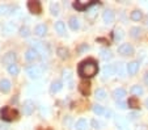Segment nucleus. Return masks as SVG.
I'll return each mask as SVG.
<instances>
[{
    "label": "nucleus",
    "instance_id": "obj_48",
    "mask_svg": "<svg viewBox=\"0 0 148 130\" xmlns=\"http://www.w3.org/2000/svg\"><path fill=\"white\" fill-rule=\"evenodd\" d=\"M144 104H145V107L148 108V99H147V100H145V101H144Z\"/></svg>",
    "mask_w": 148,
    "mask_h": 130
},
{
    "label": "nucleus",
    "instance_id": "obj_1",
    "mask_svg": "<svg viewBox=\"0 0 148 130\" xmlns=\"http://www.w3.org/2000/svg\"><path fill=\"white\" fill-rule=\"evenodd\" d=\"M97 72H98V65L92 58L83 61L77 67V74L81 78H93L95 75H97Z\"/></svg>",
    "mask_w": 148,
    "mask_h": 130
},
{
    "label": "nucleus",
    "instance_id": "obj_29",
    "mask_svg": "<svg viewBox=\"0 0 148 130\" xmlns=\"http://www.w3.org/2000/svg\"><path fill=\"white\" fill-rule=\"evenodd\" d=\"M95 97L97 100H105L106 99V91L103 89V88H98V89L96 91Z\"/></svg>",
    "mask_w": 148,
    "mask_h": 130
},
{
    "label": "nucleus",
    "instance_id": "obj_18",
    "mask_svg": "<svg viewBox=\"0 0 148 130\" xmlns=\"http://www.w3.org/2000/svg\"><path fill=\"white\" fill-rule=\"evenodd\" d=\"M37 58H38V53H37L36 50H34V49H28V50H26V53H25V59L26 61H29V62H30V61H36Z\"/></svg>",
    "mask_w": 148,
    "mask_h": 130
},
{
    "label": "nucleus",
    "instance_id": "obj_20",
    "mask_svg": "<svg viewBox=\"0 0 148 130\" xmlns=\"http://www.w3.org/2000/svg\"><path fill=\"white\" fill-rule=\"evenodd\" d=\"M63 88V83L59 82V80H55V82L51 83L50 85V92L51 94H56V92H59V91Z\"/></svg>",
    "mask_w": 148,
    "mask_h": 130
},
{
    "label": "nucleus",
    "instance_id": "obj_47",
    "mask_svg": "<svg viewBox=\"0 0 148 130\" xmlns=\"http://www.w3.org/2000/svg\"><path fill=\"white\" fill-rule=\"evenodd\" d=\"M144 24H145V25H147V26H148V16H147V17H145V23H144Z\"/></svg>",
    "mask_w": 148,
    "mask_h": 130
},
{
    "label": "nucleus",
    "instance_id": "obj_26",
    "mask_svg": "<svg viewBox=\"0 0 148 130\" xmlns=\"http://www.w3.org/2000/svg\"><path fill=\"white\" fill-rule=\"evenodd\" d=\"M130 91H131V94L134 95V96H142L143 92H144V89H143L142 85H132Z\"/></svg>",
    "mask_w": 148,
    "mask_h": 130
},
{
    "label": "nucleus",
    "instance_id": "obj_22",
    "mask_svg": "<svg viewBox=\"0 0 148 130\" xmlns=\"http://www.w3.org/2000/svg\"><path fill=\"white\" fill-rule=\"evenodd\" d=\"M46 32H47V26H46L45 24H38V25L34 28V33H36L37 36H45Z\"/></svg>",
    "mask_w": 148,
    "mask_h": 130
},
{
    "label": "nucleus",
    "instance_id": "obj_19",
    "mask_svg": "<svg viewBox=\"0 0 148 130\" xmlns=\"http://www.w3.org/2000/svg\"><path fill=\"white\" fill-rule=\"evenodd\" d=\"M113 96H114V99L117 100V101H122V99L126 96V89H123V88H117V89H114V92H113Z\"/></svg>",
    "mask_w": 148,
    "mask_h": 130
},
{
    "label": "nucleus",
    "instance_id": "obj_12",
    "mask_svg": "<svg viewBox=\"0 0 148 130\" xmlns=\"http://www.w3.org/2000/svg\"><path fill=\"white\" fill-rule=\"evenodd\" d=\"M62 75H63V80H64L66 84H67L70 88H72V85H73V76H72V72H71L70 70H63Z\"/></svg>",
    "mask_w": 148,
    "mask_h": 130
},
{
    "label": "nucleus",
    "instance_id": "obj_43",
    "mask_svg": "<svg viewBox=\"0 0 148 130\" xmlns=\"http://www.w3.org/2000/svg\"><path fill=\"white\" fill-rule=\"evenodd\" d=\"M129 117H130V118H131V120H135V118H136V117H138V113H131Z\"/></svg>",
    "mask_w": 148,
    "mask_h": 130
},
{
    "label": "nucleus",
    "instance_id": "obj_14",
    "mask_svg": "<svg viewBox=\"0 0 148 130\" xmlns=\"http://www.w3.org/2000/svg\"><path fill=\"white\" fill-rule=\"evenodd\" d=\"M114 121H115V125H117V127L119 130H129V124H127V121H126L123 117L117 116Z\"/></svg>",
    "mask_w": 148,
    "mask_h": 130
},
{
    "label": "nucleus",
    "instance_id": "obj_40",
    "mask_svg": "<svg viewBox=\"0 0 148 130\" xmlns=\"http://www.w3.org/2000/svg\"><path fill=\"white\" fill-rule=\"evenodd\" d=\"M90 124H92L93 129H96V130H98V129H101V127H102V124H101L98 120H92V122H90Z\"/></svg>",
    "mask_w": 148,
    "mask_h": 130
},
{
    "label": "nucleus",
    "instance_id": "obj_32",
    "mask_svg": "<svg viewBox=\"0 0 148 130\" xmlns=\"http://www.w3.org/2000/svg\"><path fill=\"white\" fill-rule=\"evenodd\" d=\"M127 105H129L130 108L138 109V108H139V100H138L135 96H132V97H130V99H129V102H127Z\"/></svg>",
    "mask_w": 148,
    "mask_h": 130
},
{
    "label": "nucleus",
    "instance_id": "obj_25",
    "mask_svg": "<svg viewBox=\"0 0 148 130\" xmlns=\"http://www.w3.org/2000/svg\"><path fill=\"white\" fill-rule=\"evenodd\" d=\"M76 130H88V121L84 118H80L75 125Z\"/></svg>",
    "mask_w": 148,
    "mask_h": 130
},
{
    "label": "nucleus",
    "instance_id": "obj_21",
    "mask_svg": "<svg viewBox=\"0 0 148 130\" xmlns=\"http://www.w3.org/2000/svg\"><path fill=\"white\" fill-rule=\"evenodd\" d=\"M68 24H70V28L72 29V30H77V29H80V20L75 16L71 17L70 21H68Z\"/></svg>",
    "mask_w": 148,
    "mask_h": 130
},
{
    "label": "nucleus",
    "instance_id": "obj_41",
    "mask_svg": "<svg viewBox=\"0 0 148 130\" xmlns=\"http://www.w3.org/2000/svg\"><path fill=\"white\" fill-rule=\"evenodd\" d=\"M117 108H119V109H126V108H127V104L123 101H117Z\"/></svg>",
    "mask_w": 148,
    "mask_h": 130
},
{
    "label": "nucleus",
    "instance_id": "obj_11",
    "mask_svg": "<svg viewBox=\"0 0 148 130\" xmlns=\"http://www.w3.org/2000/svg\"><path fill=\"white\" fill-rule=\"evenodd\" d=\"M23 112L25 116H30V114L34 112V102L32 101V100H25V101H24Z\"/></svg>",
    "mask_w": 148,
    "mask_h": 130
},
{
    "label": "nucleus",
    "instance_id": "obj_31",
    "mask_svg": "<svg viewBox=\"0 0 148 130\" xmlns=\"http://www.w3.org/2000/svg\"><path fill=\"white\" fill-rule=\"evenodd\" d=\"M93 112H95V114H97V116H102V114H105V112L106 110L103 109L102 105H98V104H95L93 105Z\"/></svg>",
    "mask_w": 148,
    "mask_h": 130
},
{
    "label": "nucleus",
    "instance_id": "obj_6",
    "mask_svg": "<svg viewBox=\"0 0 148 130\" xmlns=\"http://www.w3.org/2000/svg\"><path fill=\"white\" fill-rule=\"evenodd\" d=\"M16 53L14 51H8V53L5 54L3 57V59H1V63H3L4 66H12V65H14V61H16Z\"/></svg>",
    "mask_w": 148,
    "mask_h": 130
},
{
    "label": "nucleus",
    "instance_id": "obj_9",
    "mask_svg": "<svg viewBox=\"0 0 148 130\" xmlns=\"http://www.w3.org/2000/svg\"><path fill=\"white\" fill-rule=\"evenodd\" d=\"M28 9L30 13L33 14H39L41 13V3L39 1H29L28 3Z\"/></svg>",
    "mask_w": 148,
    "mask_h": 130
},
{
    "label": "nucleus",
    "instance_id": "obj_8",
    "mask_svg": "<svg viewBox=\"0 0 148 130\" xmlns=\"http://www.w3.org/2000/svg\"><path fill=\"white\" fill-rule=\"evenodd\" d=\"M114 74H115V67H114V65H106L105 67L102 68V79H103V80L109 79V78H112Z\"/></svg>",
    "mask_w": 148,
    "mask_h": 130
},
{
    "label": "nucleus",
    "instance_id": "obj_17",
    "mask_svg": "<svg viewBox=\"0 0 148 130\" xmlns=\"http://www.w3.org/2000/svg\"><path fill=\"white\" fill-rule=\"evenodd\" d=\"M0 91L3 94H8L11 91V82L8 79H1L0 80Z\"/></svg>",
    "mask_w": 148,
    "mask_h": 130
},
{
    "label": "nucleus",
    "instance_id": "obj_44",
    "mask_svg": "<svg viewBox=\"0 0 148 130\" xmlns=\"http://www.w3.org/2000/svg\"><path fill=\"white\" fill-rule=\"evenodd\" d=\"M105 116H106L108 118H109V117L112 116V110H106V112H105Z\"/></svg>",
    "mask_w": 148,
    "mask_h": 130
},
{
    "label": "nucleus",
    "instance_id": "obj_33",
    "mask_svg": "<svg viewBox=\"0 0 148 130\" xmlns=\"http://www.w3.org/2000/svg\"><path fill=\"white\" fill-rule=\"evenodd\" d=\"M113 37H114L115 41H121L125 37V33H123L122 29H115L114 32H113Z\"/></svg>",
    "mask_w": 148,
    "mask_h": 130
},
{
    "label": "nucleus",
    "instance_id": "obj_35",
    "mask_svg": "<svg viewBox=\"0 0 148 130\" xmlns=\"http://www.w3.org/2000/svg\"><path fill=\"white\" fill-rule=\"evenodd\" d=\"M50 11H51V14H54V16H58L59 12H60L59 4L58 3H51L50 4Z\"/></svg>",
    "mask_w": 148,
    "mask_h": 130
},
{
    "label": "nucleus",
    "instance_id": "obj_13",
    "mask_svg": "<svg viewBox=\"0 0 148 130\" xmlns=\"http://www.w3.org/2000/svg\"><path fill=\"white\" fill-rule=\"evenodd\" d=\"M139 62H136V61H132V62H130L129 65L126 66V68H127V74L129 75H135V74L139 71Z\"/></svg>",
    "mask_w": 148,
    "mask_h": 130
},
{
    "label": "nucleus",
    "instance_id": "obj_28",
    "mask_svg": "<svg viewBox=\"0 0 148 130\" xmlns=\"http://www.w3.org/2000/svg\"><path fill=\"white\" fill-rule=\"evenodd\" d=\"M56 53H58V55L62 58V59H66V58L70 57V51H68V49H66V47H59L58 50H56Z\"/></svg>",
    "mask_w": 148,
    "mask_h": 130
},
{
    "label": "nucleus",
    "instance_id": "obj_3",
    "mask_svg": "<svg viewBox=\"0 0 148 130\" xmlns=\"http://www.w3.org/2000/svg\"><path fill=\"white\" fill-rule=\"evenodd\" d=\"M30 43H32V49H34L38 54H41L42 57H49L50 51H49V47L43 42H39V41H32Z\"/></svg>",
    "mask_w": 148,
    "mask_h": 130
},
{
    "label": "nucleus",
    "instance_id": "obj_23",
    "mask_svg": "<svg viewBox=\"0 0 148 130\" xmlns=\"http://www.w3.org/2000/svg\"><path fill=\"white\" fill-rule=\"evenodd\" d=\"M100 57H101V59H103V61H109V59L113 58V54L109 49H101L100 50Z\"/></svg>",
    "mask_w": 148,
    "mask_h": 130
},
{
    "label": "nucleus",
    "instance_id": "obj_27",
    "mask_svg": "<svg viewBox=\"0 0 148 130\" xmlns=\"http://www.w3.org/2000/svg\"><path fill=\"white\" fill-rule=\"evenodd\" d=\"M55 30L58 32L60 36H63V34H66V25L63 21H58V23L55 24Z\"/></svg>",
    "mask_w": 148,
    "mask_h": 130
},
{
    "label": "nucleus",
    "instance_id": "obj_7",
    "mask_svg": "<svg viewBox=\"0 0 148 130\" xmlns=\"http://www.w3.org/2000/svg\"><path fill=\"white\" fill-rule=\"evenodd\" d=\"M118 53L121 55H132L134 54V47L130 43H122L118 46Z\"/></svg>",
    "mask_w": 148,
    "mask_h": 130
},
{
    "label": "nucleus",
    "instance_id": "obj_4",
    "mask_svg": "<svg viewBox=\"0 0 148 130\" xmlns=\"http://www.w3.org/2000/svg\"><path fill=\"white\" fill-rule=\"evenodd\" d=\"M96 4H97L96 0H92V1H75V3H73V8L79 12H83V11L89 9L90 7L96 6Z\"/></svg>",
    "mask_w": 148,
    "mask_h": 130
},
{
    "label": "nucleus",
    "instance_id": "obj_38",
    "mask_svg": "<svg viewBox=\"0 0 148 130\" xmlns=\"http://www.w3.org/2000/svg\"><path fill=\"white\" fill-rule=\"evenodd\" d=\"M96 16H97V11H96V9H93V8H90L89 11L87 12V19L88 20H95L96 19Z\"/></svg>",
    "mask_w": 148,
    "mask_h": 130
},
{
    "label": "nucleus",
    "instance_id": "obj_42",
    "mask_svg": "<svg viewBox=\"0 0 148 130\" xmlns=\"http://www.w3.org/2000/svg\"><path fill=\"white\" fill-rule=\"evenodd\" d=\"M88 49H89V47H88L87 45H83L80 49H79V53H81V51H84V50H88Z\"/></svg>",
    "mask_w": 148,
    "mask_h": 130
},
{
    "label": "nucleus",
    "instance_id": "obj_34",
    "mask_svg": "<svg viewBox=\"0 0 148 130\" xmlns=\"http://www.w3.org/2000/svg\"><path fill=\"white\" fill-rule=\"evenodd\" d=\"M140 34H142V29L139 26H134V28L130 29V36L134 37V38H138Z\"/></svg>",
    "mask_w": 148,
    "mask_h": 130
},
{
    "label": "nucleus",
    "instance_id": "obj_45",
    "mask_svg": "<svg viewBox=\"0 0 148 130\" xmlns=\"http://www.w3.org/2000/svg\"><path fill=\"white\" fill-rule=\"evenodd\" d=\"M7 127H8V126H5V125H3V124H0V130H8Z\"/></svg>",
    "mask_w": 148,
    "mask_h": 130
},
{
    "label": "nucleus",
    "instance_id": "obj_37",
    "mask_svg": "<svg viewBox=\"0 0 148 130\" xmlns=\"http://www.w3.org/2000/svg\"><path fill=\"white\" fill-rule=\"evenodd\" d=\"M9 11H11V7H9V6L0 4V16H4V14L9 13Z\"/></svg>",
    "mask_w": 148,
    "mask_h": 130
},
{
    "label": "nucleus",
    "instance_id": "obj_16",
    "mask_svg": "<svg viewBox=\"0 0 148 130\" xmlns=\"http://www.w3.org/2000/svg\"><path fill=\"white\" fill-rule=\"evenodd\" d=\"M114 67H115V74H117L118 76H121V78H125L126 76L125 74L127 72V68L125 67V63L118 62V63H115V65H114Z\"/></svg>",
    "mask_w": 148,
    "mask_h": 130
},
{
    "label": "nucleus",
    "instance_id": "obj_39",
    "mask_svg": "<svg viewBox=\"0 0 148 130\" xmlns=\"http://www.w3.org/2000/svg\"><path fill=\"white\" fill-rule=\"evenodd\" d=\"M20 36L25 37V38L30 36V30H29L28 26H23V28H20Z\"/></svg>",
    "mask_w": 148,
    "mask_h": 130
},
{
    "label": "nucleus",
    "instance_id": "obj_15",
    "mask_svg": "<svg viewBox=\"0 0 148 130\" xmlns=\"http://www.w3.org/2000/svg\"><path fill=\"white\" fill-rule=\"evenodd\" d=\"M102 19H103V23L112 24L113 21H114V19H115V14H114V12H113L112 9H106V11L102 13Z\"/></svg>",
    "mask_w": 148,
    "mask_h": 130
},
{
    "label": "nucleus",
    "instance_id": "obj_5",
    "mask_svg": "<svg viewBox=\"0 0 148 130\" xmlns=\"http://www.w3.org/2000/svg\"><path fill=\"white\" fill-rule=\"evenodd\" d=\"M26 74H28L32 79H38L42 75V68L39 66H34V65L29 66V67H26Z\"/></svg>",
    "mask_w": 148,
    "mask_h": 130
},
{
    "label": "nucleus",
    "instance_id": "obj_30",
    "mask_svg": "<svg viewBox=\"0 0 148 130\" xmlns=\"http://www.w3.org/2000/svg\"><path fill=\"white\" fill-rule=\"evenodd\" d=\"M130 17H131V20H134V21H140L143 19V13L139 9H135V11L131 12V16Z\"/></svg>",
    "mask_w": 148,
    "mask_h": 130
},
{
    "label": "nucleus",
    "instance_id": "obj_24",
    "mask_svg": "<svg viewBox=\"0 0 148 130\" xmlns=\"http://www.w3.org/2000/svg\"><path fill=\"white\" fill-rule=\"evenodd\" d=\"M3 30H4V33H7V34L13 33V32L16 30V24L12 23V21L5 23V24H4V26H3Z\"/></svg>",
    "mask_w": 148,
    "mask_h": 130
},
{
    "label": "nucleus",
    "instance_id": "obj_2",
    "mask_svg": "<svg viewBox=\"0 0 148 130\" xmlns=\"http://www.w3.org/2000/svg\"><path fill=\"white\" fill-rule=\"evenodd\" d=\"M17 117H18L17 109H13V108H11V107H4L3 109L0 110V118L3 120V121L11 122V121L17 120Z\"/></svg>",
    "mask_w": 148,
    "mask_h": 130
},
{
    "label": "nucleus",
    "instance_id": "obj_36",
    "mask_svg": "<svg viewBox=\"0 0 148 130\" xmlns=\"http://www.w3.org/2000/svg\"><path fill=\"white\" fill-rule=\"evenodd\" d=\"M8 72L11 74V75H18V72H20L18 66H17V65H12V66H9V67H8Z\"/></svg>",
    "mask_w": 148,
    "mask_h": 130
},
{
    "label": "nucleus",
    "instance_id": "obj_46",
    "mask_svg": "<svg viewBox=\"0 0 148 130\" xmlns=\"http://www.w3.org/2000/svg\"><path fill=\"white\" fill-rule=\"evenodd\" d=\"M144 82L148 84V72H145V76H144Z\"/></svg>",
    "mask_w": 148,
    "mask_h": 130
},
{
    "label": "nucleus",
    "instance_id": "obj_10",
    "mask_svg": "<svg viewBox=\"0 0 148 130\" xmlns=\"http://www.w3.org/2000/svg\"><path fill=\"white\" fill-rule=\"evenodd\" d=\"M79 91L81 92V95L88 96V95L90 94V83L88 82V80H83V82H80V84H79Z\"/></svg>",
    "mask_w": 148,
    "mask_h": 130
}]
</instances>
